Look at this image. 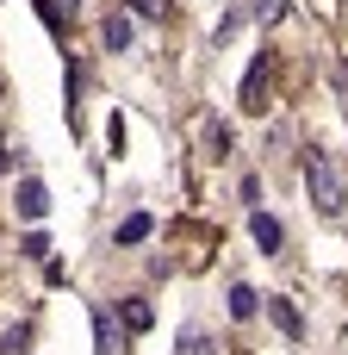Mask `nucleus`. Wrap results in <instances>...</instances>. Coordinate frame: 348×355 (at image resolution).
Listing matches in <instances>:
<instances>
[{
  "mask_svg": "<svg viewBox=\"0 0 348 355\" xmlns=\"http://www.w3.org/2000/svg\"><path fill=\"white\" fill-rule=\"evenodd\" d=\"M305 187H311V200H318V212H324V218H342V175H336V168H330V156H318V150H311V156H305Z\"/></svg>",
  "mask_w": 348,
  "mask_h": 355,
  "instance_id": "nucleus-1",
  "label": "nucleus"
},
{
  "mask_svg": "<svg viewBox=\"0 0 348 355\" xmlns=\"http://www.w3.org/2000/svg\"><path fill=\"white\" fill-rule=\"evenodd\" d=\"M243 112H268V56H255L243 75Z\"/></svg>",
  "mask_w": 348,
  "mask_h": 355,
  "instance_id": "nucleus-2",
  "label": "nucleus"
},
{
  "mask_svg": "<svg viewBox=\"0 0 348 355\" xmlns=\"http://www.w3.org/2000/svg\"><path fill=\"white\" fill-rule=\"evenodd\" d=\"M19 212H25V218H44V212H50L44 181H19Z\"/></svg>",
  "mask_w": 348,
  "mask_h": 355,
  "instance_id": "nucleus-3",
  "label": "nucleus"
},
{
  "mask_svg": "<svg viewBox=\"0 0 348 355\" xmlns=\"http://www.w3.org/2000/svg\"><path fill=\"white\" fill-rule=\"evenodd\" d=\"M249 231H255V243H262V250H268V256H274V250H280V225H274V218H268V212H255V218H249Z\"/></svg>",
  "mask_w": 348,
  "mask_h": 355,
  "instance_id": "nucleus-4",
  "label": "nucleus"
},
{
  "mask_svg": "<svg viewBox=\"0 0 348 355\" xmlns=\"http://www.w3.org/2000/svg\"><path fill=\"white\" fill-rule=\"evenodd\" d=\"M268 318H274V324H280L286 337H299V331H305V324H299V312H293L286 300H268Z\"/></svg>",
  "mask_w": 348,
  "mask_h": 355,
  "instance_id": "nucleus-5",
  "label": "nucleus"
},
{
  "mask_svg": "<svg viewBox=\"0 0 348 355\" xmlns=\"http://www.w3.org/2000/svg\"><path fill=\"white\" fill-rule=\"evenodd\" d=\"M106 50H131V19H106Z\"/></svg>",
  "mask_w": 348,
  "mask_h": 355,
  "instance_id": "nucleus-6",
  "label": "nucleus"
},
{
  "mask_svg": "<svg viewBox=\"0 0 348 355\" xmlns=\"http://www.w3.org/2000/svg\"><path fill=\"white\" fill-rule=\"evenodd\" d=\"M149 237V212H131L125 225H118V243H143Z\"/></svg>",
  "mask_w": 348,
  "mask_h": 355,
  "instance_id": "nucleus-7",
  "label": "nucleus"
},
{
  "mask_svg": "<svg viewBox=\"0 0 348 355\" xmlns=\"http://www.w3.org/2000/svg\"><path fill=\"white\" fill-rule=\"evenodd\" d=\"M230 318H255V287H230Z\"/></svg>",
  "mask_w": 348,
  "mask_h": 355,
  "instance_id": "nucleus-8",
  "label": "nucleus"
},
{
  "mask_svg": "<svg viewBox=\"0 0 348 355\" xmlns=\"http://www.w3.org/2000/svg\"><path fill=\"white\" fill-rule=\"evenodd\" d=\"M205 144H212V156H230V125H205Z\"/></svg>",
  "mask_w": 348,
  "mask_h": 355,
  "instance_id": "nucleus-9",
  "label": "nucleus"
},
{
  "mask_svg": "<svg viewBox=\"0 0 348 355\" xmlns=\"http://www.w3.org/2000/svg\"><path fill=\"white\" fill-rule=\"evenodd\" d=\"M249 12H255V19H262V25H274V19H280V12H286V0H249Z\"/></svg>",
  "mask_w": 348,
  "mask_h": 355,
  "instance_id": "nucleus-10",
  "label": "nucleus"
},
{
  "mask_svg": "<svg viewBox=\"0 0 348 355\" xmlns=\"http://www.w3.org/2000/svg\"><path fill=\"white\" fill-rule=\"evenodd\" d=\"M93 349H100V355H112V318H106V312L93 318Z\"/></svg>",
  "mask_w": 348,
  "mask_h": 355,
  "instance_id": "nucleus-11",
  "label": "nucleus"
},
{
  "mask_svg": "<svg viewBox=\"0 0 348 355\" xmlns=\"http://www.w3.org/2000/svg\"><path fill=\"white\" fill-rule=\"evenodd\" d=\"M181 355H212V337H205V331H187V337H181Z\"/></svg>",
  "mask_w": 348,
  "mask_h": 355,
  "instance_id": "nucleus-12",
  "label": "nucleus"
},
{
  "mask_svg": "<svg viewBox=\"0 0 348 355\" xmlns=\"http://www.w3.org/2000/svg\"><path fill=\"white\" fill-rule=\"evenodd\" d=\"M125 324H131V331H149V306H143V300H137V306H125Z\"/></svg>",
  "mask_w": 348,
  "mask_h": 355,
  "instance_id": "nucleus-13",
  "label": "nucleus"
},
{
  "mask_svg": "<svg viewBox=\"0 0 348 355\" xmlns=\"http://www.w3.org/2000/svg\"><path fill=\"white\" fill-rule=\"evenodd\" d=\"M25 349V324H19V331H6V337H0V355H19Z\"/></svg>",
  "mask_w": 348,
  "mask_h": 355,
  "instance_id": "nucleus-14",
  "label": "nucleus"
},
{
  "mask_svg": "<svg viewBox=\"0 0 348 355\" xmlns=\"http://www.w3.org/2000/svg\"><path fill=\"white\" fill-rule=\"evenodd\" d=\"M131 6H137L143 19H162V6H168V0H131Z\"/></svg>",
  "mask_w": 348,
  "mask_h": 355,
  "instance_id": "nucleus-15",
  "label": "nucleus"
}]
</instances>
